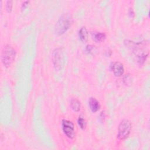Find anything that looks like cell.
I'll return each instance as SVG.
<instances>
[{
    "mask_svg": "<svg viewBox=\"0 0 150 150\" xmlns=\"http://www.w3.org/2000/svg\"><path fill=\"white\" fill-rule=\"evenodd\" d=\"M73 19L69 13L63 14L59 19L56 25V32L58 35H62L66 32L71 26Z\"/></svg>",
    "mask_w": 150,
    "mask_h": 150,
    "instance_id": "cell-1",
    "label": "cell"
},
{
    "mask_svg": "<svg viewBox=\"0 0 150 150\" xmlns=\"http://www.w3.org/2000/svg\"><path fill=\"white\" fill-rule=\"evenodd\" d=\"M16 57V51L9 45L5 46L1 53V61L4 66L9 67L14 62Z\"/></svg>",
    "mask_w": 150,
    "mask_h": 150,
    "instance_id": "cell-2",
    "label": "cell"
},
{
    "mask_svg": "<svg viewBox=\"0 0 150 150\" xmlns=\"http://www.w3.org/2000/svg\"><path fill=\"white\" fill-rule=\"evenodd\" d=\"M62 129L64 134L70 139H73L75 136V129L74 124L71 121L63 120L62 122Z\"/></svg>",
    "mask_w": 150,
    "mask_h": 150,
    "instance_id": "cell-5",
    "label": "cell"
},
{
    "mask_svg": "<svg viewBox=\"0 0 150 150\" xmlns=\"http://www.w3.org/2000/svg\"><path fill=\"white\" fill-rule=\"evenodd\" d=\"M79 36L82 42H87L88 40V32L86 27H81L79 31Z\"/></svg>",
    "mask_w": 150,
    "mask_h": 150,
    "instance_id": "cell-8",
    "label": "cell"
},
{
    "mask_svg": "<svg viewBox=\"0 0 150 150\" xmlns=\"http://www.w3.org/2000/svg\"><path fill=\"white\" fill-rule=\"evenodd\" d=\"M12 1H8L6 2V11L8 12H10L12 11Z\"/></svg>",
    "mask_w": 150,
    "mask_h": 150,
    "instance_id": "cell-12",
    "label": "cell"
},
{
    "mask_svg": "<svg viewBox=\"0 0 150 150\" xmlns=\"http://www.w3.org/2000/svg\"><path fill=\"white\" fill-rule=\"evenodd\" d=\"M111 69L115 76L120 77L122 76L124 72V68L123 64L118 62H114L111 66Z\"/></svg>",
    "mask_w": 150,
    "mask_h": 150,
    "instance_id": "cell-6",
    "label": "cell"
},
{
    "mask_svg": "<svg viewBox=\"0 0 150 150\" xmlns=\"http://www.w3.org/2000/svg\"><path fill=\"white\" fill-rule=\"evenodd\" d=\"M92 36L93 39H94L95 41L98 42H101L106 38V35L103 32H94L92 33Z\"/></svg>",
    "mask_w": 150,
    "mask_h": 150,
    "instance_id": "cell-9",
    "label": "cell"
},
{
    "mask_svg": "<svg viewBox=\"0 0 150 150\" xmlns=\"http://www.w3.org/2000/svg\"><path fill=\"white\" fill-rule=\"evenodd\" d=\"M52 60L56 69H60L64 62L63 51L62 48H57L53 51Z\"/></svg>",
    "mask_w": 150,
    "mask_h": 150,
    "instance_id": "cell-4",
    "label": "cell"
},
{
    "mask_svg": "<svg viewBox=\"0 0 150 150\" xmlns=\"http://www.w3.org/2000/svg\"><path fill=\"white\" fill-rule=\"evenodd\" d=\"M70 105H71V107L73 109V110L76 112L79 111L80 110V107H81L80 101L77 99L74 98H73L71 100Z\"/></svg>",
    "mask_w": 150,
    "mask_h": 150,
    "instance_id": "cell-10",
    "label": "cell"
},
{
    "mask_svg": "<svg viewBox=\"0 0 150 150\" xmlns=\"http://www.w3.org/2000/svg\"><path fill=\"white\" fill-rule=\"evenodd\" d=\"M88 105L90 110L93 112H97L100 108V105L99 102L95 98H93V97H91L89 98Z\"/></svg>",
    "mask_w": 150,
    "mask_h": 150,
    "instance_id": "cell-7",
    "label": "cell"
},
{
    "mask_svg": "<svg viewBox=\"0 0 150 150\" xmlns=\"http://www.w3.org/2000/svg\"><path fill=\"white\" fill-rule=\"evenodd\" d=\"M132 128L131 122L128 120H123L118 128L117 137L120 140L126 139L129 135Z\"/></svg>",
    "mask_w": 150,
    "mask_h": 150,
    "instance_id": "cell-3",
    "label": "cell"
},
{
    "mask_svg": "<svg viewBox=\"0 0 150 150\" xmlns=\"http://www.w3.org/2000/svg\"><path fill=\"white\" fill-rule=\"evenodd\" d=\"M77 122H78L79 125L80 126V127L82 129H84L86 128V120H85L82 117H79Z\"/></svg>",
    "mask_w": 150,
    "mask_h": 150,
    "instance_id": "cell-11",
    "label": "cell"
}]
</instances>
